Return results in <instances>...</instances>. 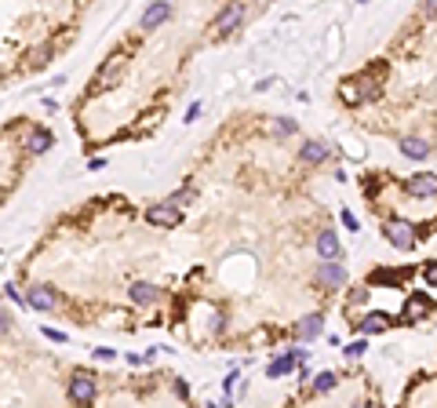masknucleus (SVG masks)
<instances>
[{
    "mask_svg": "<svg viewBox=\"0 0 437 408\" xmlns=\"http://www.w3.org/2000/svg\"><path fill=\"white\" fill-rule=\"evenodd\" d=\"M128 59H132L128 51H113V55L102 62V70L95 73V88H92V92H102V88H113V84H117L121 73H124V66H128Z\"/></svg>",
    "mask_w": 437,
    "mask_h": 408,
    "instance_id": "nucleus-1",
    "label": "nucleus"
},
{
    "mask_svg": "<svg viewBox=\"0 0 437 408\" xmlns=\"http://www.w3.org/2000/svg\"><path fill=\"white\" fill-rule=\"evenodd\" d=\"M241 22H244V0H230V4L215 15V22H212L215 26V37H230Z\"/></svg>",
    "mask_w": 437,
    "mask_h": 408,
    "instance_id": "nucleus-2",
    "label": "nucleus"
},
{
    "mask_svg": "<svg viewBox=\"0 0 437 408\" xmlns=\"http://www.w3.org/2000/svg\"><path fill=\"white\" fill-rule=\"evenodd\" d=\"M26 303H30L37 314H51L59 306V296H55V288H51V285H41V280H37V285L26 288Z\"/></svg>",
    "mask_w": 437,
    "mask_h": 408,
    "instance_id": "nucleus-3",
    "label": "nucleus"
},
{
    "mask_svg": "<svg viewBox=\"0 0 437 408\" xmlns=\"http://www.w3.org/2000/svg\"><path fill=\"white\" fill-rule=\"evenodd\" d=\"M95 398H99V382L88 376V372H77L70 379V401L73 405H92Z\"/></svg>",
    "mask_w": 437,
    "mask_h": 408,
    "instance_id": "nucleus-4",
    "label": "nucleus"
},
{
    "mask_svg": "<svg viewBox=\"0 0 437 408\" xmlns=\"http://www.w3.org/2000/svg\"><path fill=\"white\" fill-rule=\"evenodd\" d=\"M387 241L397 252H412L416 248V226L405 223V219H394V223H387Z\"/></svg>",
    "mask_w": 437,
    "mask_h": 408,
    "instance_id": "nucleus-5",
    "label": "nucleus"
},
{
    "mask_svg": "<svg viewBox=\"0 0 437 408\" xmlns=\"http://www.w3.org/2000/svg\"><path fill=\"white\" fill-rule=\"evenodd\" d=\"M376 95H379L376 76H365V81H346L343 84V99L350 102V106H357V102H368V99H376Z\"/></svg>",
    "mask_w": 437,
    "mask_h": 408,
    "instance_id": "nucleus-6",
    "label": "nucleus"
},
{
    "mask_svg": "<svg viewBox=\"0 0 437 408\" xmlns=\"http://www.w3.org/2000/svg\"><path fill=\"white\" fill-rule=\"evenodd\" d=\"M146 223L150 226H179V223H183V208H175V204L172 201H164V204H153V208L146 212Z\"/></svg>",
    "mask_w": 437,
    "mask_h": 408,
    "instance_id": "nucleus-7",
    "label": "nucleus"
},
{
    "mask_svg": "<svg viewBox=\"0 0 437 408\" xmlns=\"http://www.w3.org/2000/svg\"><path fill=\"white\" fill-rule=\"evenodd\" d=\"M317 285L321 288H343L346 285V270L336 263V259H321V266H317Z\"/></svg>",
    "mask_w": 437,
    "mask_h": 408,
    "instance_id": "nucleus-8",
    "label": "nucleus"
},
{
    "mask_svg": "<svg viewBox=\"0 0 437 408\" xmlns=\"http://www.w3.org/2000/svg\"><path fill=\"white\" fill-rule=\"evenodd\" d=\"M168 15H172V4H168V0H153V4L143 11V19H139V26H143L146 33H153L157 26H164V22H168Z\"/></svg>",
    "mask_w": 437,
    "mask_h": 408,
    "instance_id": "nucleus-9",
    "label": "nucleus"
},
{
    "mask_svg": "<svg viewBox=\"0 0 437 408\" xmlns=\"http://www.w3.org/2000/svg\"><path fill=\"white\" fill-rule=\"evenodd\" d=\"M405 190H408L412 197H423V201H427V197H437V175L419 172V175H412V178L405 183Z\"/></svg>",
    "mask_w": 437,
    "mask_h": 408,
    "instance_id": "nucleus-10",
    "label": "nucleus"
},
{
    "mask_svg": "<svg viewBox=\"0 0 437 408\" xmlns=\"http://www.w3.org/2000/svg\"><path fill=\"white\" fill-rule=\"evenodd\" d=\"M128 296H132L135 306H150V303H157V299H161V288H157V285H150V280H135V285L128 288Z\"/></svg>",
    "mask_w": 437,
    "mask_h": 408,
    "instance_id": "nucleus-11",
    "label": "nucleus"
},
{
    "mask_svg": "<svg viewBox=\"0 0 437 408\" xmlns=\"http://www.w3.org/2000/svg\"><path fill=\"white\" fill-rule=\"evenodd\" d=\"M317 252H321V259H339L343 245H339L336 229H321V234H317Z\"/></svg>",
    "mask_w": 437,
    "mask_h": 408,
    "instance_id": "nucleus-12",
    "label": "nucleus"
},
{
    "mask_svg": "<svg viewBox=\"0 0 437 408\" xmlns=\"http://www.w3.org/2000/svg\"><path fill=\"white\" fill-rule=\"evenodd\" d=\"M51 146H55V135L44 132V127H37V132H30V139H26V150L33 153V157H41V153H48Z\"/></svg>",
    "mask_w": 437,
    "mask_h": 408,
    "instance_id": "nucleus-13",
    "label": "nucleus"
},
{
    "mask_svg": "<svg viewBox=\"0 0 437 408\" xmlns=\"http://www.w3.org/2000/svg\"><path fill=\"white\" fill-rule=\"evenodd\" d=\"M321 328H325V317L321 314H306L299 325H295V336L299 339H314V336H321Z\"/></svg>",
    "mask_w": 437,
    "mask_h": 408,
    "instance_id": "nucleus-14",
    "label": "nucleus"
},
{
    "mask_svg": "<svg viewBox=\"0 0 437 408\" xmlns=\"http://www.w3.org/2000/svg\"><path fill=\"white\" fill-rule=\"evenodd\" d=\"M387 328H390V314L376 310V314H368L361 321V336H379V332H387Z\"/></svg>",
    "mask_w": 437,
    "mask_h": 408,
    "instance_id": "nucleus-15",
    "label": "nucleus"
},
{
    "mask_svg": "<svg viewBox=\"0 0 437 408\" xmlns=\"http://www.w3.org/2000/svg\"><path fill=\"white\" fill-rule=\"evenodd\" d=\"M401 153L405 157H412V161H423L430 153V146L423 143V139H416V135H408V139H401Z\"/></svg>",
    "mask_w": 437,
    "mask_h": 408,
    "instance_id": "nucleus-16",
    "label": "nucleus"
},
{
    "mask_svg": "<svg viewBox=\"0 0 437 408\" xmlns=\"http://www.w3.org/2000/svg\"><path fill=\"white\" fill-rule=\"evenodd\" d=\"M430 314V299H423V296H412L405 303V317L408 321H419V317H427Z\"/></svg>",
    "mask_w": 437,
    "mask_h": 408,
    "instance_id": "nucleus-17",
    "label": "nucleus"
},
{
    "mask_svg": "<svg viewBox=\"0 0 437 408\" xmlns=\"http://www.w3.org/2000/svg\"><path fill=\"white\" fill-rule=\"evenodd\" d=\"M299 157H303V164H321V161L328 157V146L325 143H306L299 150Z\"/></svg>",
    "mask_w": 437,
    "mask_h": 408,
    "instance_id": "nucleus-18",
    "label": "nucleus"
},
{
    "mask_svg": "<svg viewBox=\"0 0 437 408\" xmlns=\"http://www.w3.org/2000/svg\"><path fill=\"white\" fill-rule=\"evenodd\" d=\"M292 368H295V357L292 354H285V357H277V361H270V368H266V376H288L292 372Z\"/></svg>",
    "mask_w": 437,
    "mask_h": 408,
    "instance_id": "nucleus-19",
    "label": "nucleus"
},
{
    "mask_svg": "<svg viewBox=\"0 0 437 408\" xmlns=\"http://www.w3.org/2000/svg\"><path fill=\"white\" fill-rule=\"evenodd\" d=\"M405 277H408V270H397V274H390V270H376V274H372V285H383V280H387V285H401Z\"/></svg>",
    "mask_w": 437,
    "mask_h": 408,
    "instance_id": "nucleus-20",
    "label": "nucleus"
},
{
    "mask_svg": "<svg viewBox=\"0 0 437 408\" xmlns=\"http://www.w3.org/2000/svg\"><path fill=\"white\" fill-rule=\"evenodd\" d=\"M314 390L317 394H332V390H336V372H321L314 379Z\"/></svg>",
    "mask_w": 437,
    "mask_h": 408,
    "instance_id": "nucleus-21",
    "label": "nucleus"
},
{
    "mask_svg": "<svg viewBox=\"0 0 437 408\" xmlns=\"http://www.w3.org/2000/svg\"><path fill=\"white\" fill-rule=\"evenodd\" d=\"M194 197H197V194H194V186H183V190H175V194H172L168 201L175 204V208H186V204L194 201Z\"/></svg>",
    "mask_w": 437,
    "mask_h": 408,
    "instance_id": "nucleus-22",
    "label": "nucleus"
},
{
    "mask_svg": "<svg viewBox=\"0 0 437 408\" xmlns=\"http://www.w3.org/2000/svg\"><path fill=\"white\" fill-rule=\"evenodd\" d=\"M365 350H368V347H365V336H361V339H354L350 347H346V357H361Z\"/></svg>",
    "mask_w": 437,
    "mask_h": 408,
    "instance_id": "nucleus-23",
    "label": "nucleus"
},
{
    "mask_svg": "<svg viewBox=\"0 0 437 408\" xmlns=\"http://www.w3.org/2000/svg\"><path fill=\"white\" fill-rule=\"evenodd\" d=\"M292 132H295V121H288V117H281V121H277V135H281V139H288Z\"/></svg>",
    "mask_w": 437,
    "mask_h": 408,
    "instance_id": "nucleus-24",
    "label": "nucleus"
},
{
    "mask_svg": "<svg viewBox=\"0 0 437 408\" xmlns=\"http://www.w3.org/2000/svg\"><path fill=\"white\" fill-rule=\"evenodd\" d=\"M423 280H427L430 288H437V263H430L427 270H423Z\"/></svg>",
    "mask_w": 437,
    "mask_h": 408,
    "instance_id": "nucleus-25",
    "label": "nucleus"
},
{
    "mask_svg": "<svg viewBox=\"0 0 437 408\" xmlns=\"http://www.w3.org/2000/svg\"><path fill=\"white\" fill-rule=\"evenodd\" d=\"M423 15H427V19H437V0H423Z\"/></svg>",
    "mask_w": 437,
    "mask_h": 408,
    "instance_id": "nucleus-26",
    "label": "nucleus"
},
{
    "mask_svg": "<svg viewBox=\"0 0 437 408\" xmlns=\"http://www.w3.org/2000/svg\"><path fill=\"white\" fill-rule=\"evenodd\" d=\"M197 117H201V102H194V106L186 110V124H190V121H197Z\"/></svg>",
    "mask_w": 437,
    "mask_h": 408,
    "instance_id": "nucleus-27",
    "label": "nucleus"
},
{
    "mask_svg": "<svg viewBox=\"0 0 437 408\" xmlns=\"http://www.w3.org/2000/svg\"><path fill=\"white\" fill-rule=\"evenodd\" d=\"M44 336H48V339H55V343H66V336H62L59 328H44Z\"/></svg>",
    "mask_w": 437,
    "mask_h": 408,
    "instance_id": "nucleus-28",
    "label": "nucleus"
},
{
    "mask_svg": "<svg viewBox=\"0 0 437 408\" xmlns=\"http://www.w3.org/2000/svg\"><path fill=\"white\" fill-rule=\"evenodd\" d=\"M8 328H11V314L0 310V332H8Z\"/></svg>",
    "mask_w": 437,
    "mask_h": 408,
    "instance_id": "nucleus-29",
    "label": "nucleus"
},
{
    "mask_svg": "<svg viewBox=\"0 0 437 408\" xmlns=\"http://www.w3.org/2000/svg\"><path fill=\"white\" fill-rule=\"evenodd\" d=\"M343 226H346V229H357V219H354L350 212H343Z\"/></svg>",
    "mask_w": 437,
    "mask_h": 408,
    "instance_id": "nucleus-30",
    "label": "nucleus"
}]
</instances>
